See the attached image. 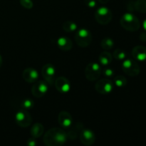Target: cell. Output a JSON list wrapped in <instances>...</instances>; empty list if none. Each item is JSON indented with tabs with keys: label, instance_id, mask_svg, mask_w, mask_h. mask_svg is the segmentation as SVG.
I'll return each mask as SVG.
<instances>
[{
	"label": "cell",
	"instance_id": "obj_1",
	"mask_svg": "<svg viewBox=\"0 0 146 146\" xmlns=\"http://www.w3.org/2000/svg\"><path fill=\"white\" fill-rule=\"evenodd\" d=\"M66 132L61 128H53L47 131L44 136V143L47 146H61L66 142Z\"/></svg>",
	"mask_w": 146,
	"mask_h": 146
},
{
	"label": "cell",
	"instance_id": "obj_2",
	"mask_svg": "<svg viewBox=\"0 0 146 146\" xmlns=\"http://www.w3.org/2000/svg\"><path fill=\"white\" fill-rule=\"evenodd\" d=\"M121 25L124 29L128 31H136L141 27L140 21L135 15L131 13L123 14L120 20Z\"/></svg>",
	"mask_w": 146,
	"mask_h": 146
},
{
	"label": "cell",
	"instance_id": "obj_3",
	"mask_svg": "<svg viewBox=\"0 0 146 146\" xmlns=\"http://www.w3.org/2000/svg\"><path fill=\"white\" fill-rule=\"evenodd\" d=\"M75 41L77 45L81 48H86L91 44L92 41V35L91 31L87 29H80L75 35Z\"/></svg>",
	"mask_w": 146,
	"mask_h": 146
},
{
	"label": "cell",
	"instance_id": "obj_4",
	"mask_svg": "<svg viewBox=\"0 0 146 146\" xmlns=\"http://www.w3.org/2000/svg\"><path fill=\"white\" fill-rule=\"evenodd\" d=\"M101 66L98 63L91 62L86 66L85 68V76L88 81H95L100 78L101 75Z\"/></svg>",
	"mask_w": 146,
	"mask_h": 146
},
{
	"label": "cell",
	"instance_id": "obj_5",
	"mask_svg": "<svg viewBox=\"0 0 146 146\" xmlns=\"http://www.w3.org/2000/svg\"><path fill=\"white\" fill-rule=\"evenodd\" d=\"M113 18V14L111 10L106 7L98 8L95 12V19L98 24L106 25L111 22Z\"/></svg>",
	"mask_w": 146,
	"mask_h": 146
},
{
	"label": "cell",
	"instance_id": "obj_6",
	"mask_svg": "<svg viewBox=\"0 0 146 146\" xmlns=\"http://www.w3.org/2000/svg\"><path fill=\"white\" fill-rule=\"evenodd\" d=\"M122 69L126 75L131 77L137 76L141 71L138 63L132 59H125L122 64Z\"/></svg>",
	"mask_w": 146,
	"mask_h": 146
},
{
	"label": "cell",
	"instance_id": "obj_7",
	"mask_svg": "<svg viewBox=\"0 0 146 146\" xmlns=\"http://www.w3.org/2000/svg\"><path fill=\"white\" fill-rule=\"evenodd\" d=\"M95 89L98 94L107 95L113 89V84L111 80L105 78L97 81L95 84Z\"/></svg>",
	"mask_w": 146,
	"mask_h": 146
},
{
	"label": "cell",
	"instance_id": "obj_8",
	"mask_svg": "<svg viewBox=\"0 0 146 146\" xmlns=\"http://www.w3.org/2000/svg\"><path fill=\"white\" fill-rule=\"evenodd\" d=\"M16 123L21 128H27L32 123V118L29 112L25 110L19 111L15 115Z\"/></svg>",
	"mask_w": 146,
	"mask_h": 146
},
{
	"label": "cell",
	"instance_id": "obj_9",
	"mask_svg": "<svg viewBox=\"0 0 146 146\" xmlns=\"http://www.w3.org/2000/svg\"><path fill=\"white\" fill-rule=\"evenodd\" d=\"M48 84L45 81H36L31 88V94L36 98H41L47 93Z\"/></svg>",
	"mask_w": 146,
	"mask_h": 146
},
{
	"label": "cell",
	"instance_id": "obj_10",
	"mask_svg": "<svg viewBox=\"0 0 146 146\" xmlns=\"http://www.w3.org/2000/svg\"><path fill=\"white\" fill-rule=\"evenodd\" d=\"M41 74H42L43 78L48 85H52L53 84H54V81L56 80V68L52 64H45L42 67Z\"/></svg>",
	"mask_w": 146,
	"mask_h": 146
},
{
	"label": "cell",
	"instance_id": "obj_11",
	"mask_svg": "<svg viewBox=\"0 0 146 146\" xmlns=\"http://www.w3.org/2000/svg\"><path fill=\"white\" fill-rule=\"evenodd\" d=\"M80 141L84 145H92L96 141L94 133L90 129H82L80 133Z\"/></svg>",
	"mask_w": 146,
	"mask_h": 146
},
{
	"label": "cell",
	"instance_id": "obj_12",
	"mask_svg": "<svg viewBox=\"0 0 146 146\" xmlns=\"http://www.w3.org/2000/svg\"><path fill=\"white\" fill-rule=\"evenodd\" d=\"M54 84L57 91L61 94H66L71 89L70 81L64 76L57 78L54 81Z\"/></svg>",
	"mask_w": 146,
	"mask_h": 146
},
{
	"label": "cell",
	"instance_id": "obj_13",
	"mask_svg": "<svg viewBox=\"0 0 146 146\" xmlns=\"http://www.w3.org/2000/svg\"><path fill=\"white\" fill-rule=\"evenodd\" d=\"M58 121L63 128L68 129L73 125V118L71 114L65 111H61L58 114Z\"/></svg>",
	"mask_w": 146,
	"mask_h": 146
},
{
	"label": "cell",
	"instance_id": "obj_14",
	"mask_svg": "<svg viewBox=\"0 0 146 146\" xmlns=\"http://www.w3.org/2000/svg\"><path fill=\"white\" fill-rule=\"evenodd\" d=\"M23 79L27 83L32 84V83L36 82L38 80V74L37 71L31 67L27 68L22 74Z\"/></svg>",
	"mask_w": 146,
	"mask_h": 146
},
{
	"label": "cell",
	"instance_id": "obj_15",
	"mask_svg": "<svg viewBox=\"0 0 146 146\" xmlns=\"http://www.w3.org/2000/svg\"><path fill=\"white\" fill-rule=\"evenodd\" d=\"M132 56L136 61H146V47L143 46H136L132 50Z\"/></svg>",
	"mask_w": 146,
	"mask_h": 146
},
{
	"label": "cell",
	"instance_id": "obj_16",
	"mask_svg": "<svg viewBox=\"0 0 146 146\" xmlns=\"http://www.w3.org/2000/svg\"><path fill=\"white\" fill-rule=\"evenodd\" d=\"M57 45L58 48L64 51H70L73 47V43L71 40L68 37H60L57 40Z\"/></svg>",
	"mask_w": 146,
	"mask_h": 146
},
{
	"label": "cell",
	"instance_id": "obj_17",
	"mask_svg": "<svg viewBox=\"0 0 146 146\" xmlns=\"http://www.w3.org/2000/svg\"><path fill=\"white\" fill-rule=\"evenodd\" d=\"M44 132V125L40 123H36L32 125L31 129V135L33 138H38L43 135Z\"/></svg>",
	"mask_w": 146,
	"mask_h": 146
},
{
	"label": "cell",
	"instance_id": "obj_18",
	"mask_svg": "<svg viewBox=\"0 0 146 146\" xmlns=\"http://www.w3.org/2000/svg\"><path fill=\"white\" fill-rule=\"evenodd\" d=\"M98 60H99L101 65H102L103 66H108L112 62L113 56L108 51H103L99 55Z\"/></svg>",
	"mask_w": 146,
	"mask_h": 146
},
{
	"label": "cell",
	"instance_id": "obj_19",
	"mask_svg": "<svg viewBox=\"0 0 146 146\" xmlns=\"http://www.w3.org/2000/svg\"><path fill=\"white\" fill-rule=\"evenodd\" d=\"M62 28L66 32H74L77 29V24L72 21H66L63 23Z\"/></svg>",
	"mask_w": 146,
	"mask_h": 146
},
{
	"label": "cell",
	"instance_id": "obj_20",
	"mask_svg": "<svg viewBox=\"0 0 146 146\" xmlns=\"http://www.w3.org/2000/svg\"><path fill=\"white\" fill-rule=\"evenodd\" d=\"M101 46L106 51H109L113 48L114 41L110 37H105L101 41Z\"/></svg>",
	"mask_w": 146,
	"mask_h": 146
},
{
	"label": "cell",
	"instance_id": "obj_21",
	"mask_svg": "<svg viewBox=\"0 0 146 146\" xmlns=\"http://www.w3.org/2000/svg\"><path fill=\"white\" fill-rule=\"evenodd\" d=\"M135 11L146 13V0H137L135 2Z\"/></svg>",
	"mask_w": 146,
	"mask_h": 146
},
{
	"label": "cell",
	"instance_id": "obj_22",
	"mask_svg": "<svg viewBox=\"0 0 146 146\" xmlns=\"http://www.w3.org/2000/svg\"><path fill=\"white\" fill-rule=\"evenodd\" d=\"M113 81L115 85L116 86L120 87V88H121V87H124L125 86H126L127 82H128L126 78H125L123 76H121V75L115 77L113 79Z\"/></svg>",
	"mask_w": 146,
	"mask_h": 146
},
{
	"label": "cell",
	"instance_id": "obj_23",
	"mask_svg": "<svg viewBox=\"0 0 146 146\" xmlns=\"http://www.w3.org/2000/svg\"><path fill=\"white\" fill-rule=\"evenodd\" d=\"M113 56L118 61H123L126 58V54L123 50L121 49V48H117V49L114 50L113 54Z\"/></svg>",
	"mask_w": 146,
	"mask_h": 146
},
{
	"label": "cell",
	"instance_id": "obj_24",
	"mask_svg": "<svg viewBox=\"0 0 146 146\" xmlns=\"http://www.w3.org/2000/svg\"><path fill=\"white\" fill-rule=\"evenodd\" d=\"M34 104L33 101L29 98H27V99H24L21 101V106L24 109H30V108L34 107Z\"/></svg>",
	"mask_w": 146,
	"mask_h": 146
},
{
	"label": "cell",
	"instance_id": "obj_25",
	"mask_svg": "<svg viewBox=\"0 0 146 146\" xmlns=\"http://www.w3.org/2000/svg\"><path fill=\"white\" fill-rule=\"evenodd\" d=\"M20 4L27 9H31L34 6L31 0H20Z\"/></svg>",
	"mask_w": 146,
	"mask_h": 146
},
{
	"label": "cell",
	"instance_id": "obj_26",
	"mask_svg": "<svg viewBox=\"0 0 146 146\" xmlns=\"http://www.w3.org/2000/svg\"><path fill=\"white\" fill-rule=\"evenodd\" d=\"M114 70L112 69L111 68H106L103 71V74L104 75V76L106 77V78H111V77L114 76Z\"/></svg>",
	"mask_w": 146,
	"mask_h": 146
},
{
	"label": "cell",
	"instance_id": "obj_27",
	"mask_svg": "<svg viewBox=\"0 0 146 146\" xmlns=\"http://www.w3.org/2000/svg\"><path fill=\"white\" fill-rule=\"evenodd\" d=\"M84 4L89 8H94L96 6V0H84Z\"/></svg>",
	"mask_w": 146,
	"mask_h": 146
},
{
	"label": "cell",
	"instance_id": "obj_28",
	"mask_svg": "<svg viewBox=\"0 0 146 146\" xmlns=\"http://www.w3.org/2000/svg\"><path fill=\"white\" fill-rule=\"evenodd\" d=\"M27 144L28 145H29V146H35V145H36L37 143H36V138H33V137H32V138H29V139L28 141H27Z\"/></svg>",
	"mask_w": 146,
	"mask_h": 146
},
{
	"label": "cell",
	"instance_id": "obj_29",
	"mask_svg": "<svg viewBox=\"0 0 146 146\" xmlns=\"http://www.w3.org/2000/svg\"><path fill=\"white\" fill-rule=\"evenodd\" d=\"M140 38H141V41H146V31L145 32H143L142 34L140 36Z\"/></svg>",
	"mask_w": 146,
	"mask_h": 146
},
{
	"label": "cell",
	"instance_id": "obj_30",
	"mask_svg": "<svg viewBox=\"0 0 146 146\" xmlns=\"http://www.w3.org/2000/svg\"><path fill=\"white\" fill-rule=\"evenodd\" d=\"M98 1H99L101 4H107V3L108 2V1H110V0H98Z\"/></svg>",
	"mask_w": 146,
	"mask_h": 146
},
{
	"label": "cell",
	"instance_id": "obj_31",
	"mask_svg": "<svg viewBox=\"0 0 146 146\" xmlns=\"http://www.w3.org/2000/svg\"><path fill=\"white\" fill-rule=\"evenodd\" d=\"M143 28L145 29V31H146V19H145V21H143Z\"/></svg>",
	"mask_w": 146,
	"mask_h": 146
},
{
	"label": "cell",
	"instance_id": "obj_32",
	"mask_svg": "<svg viewBox=\"0 0 146 146\" xmlns=\"http://www.w3.org/2000/svg\"><path fill=\"white\" fill-rule=\"evenodd\" d=\"M1 64H2V57L0 55V67L1 66Z\"/></svg>",
	"mask_w": 146,
	"mask_h": 146
}]
</instances>
